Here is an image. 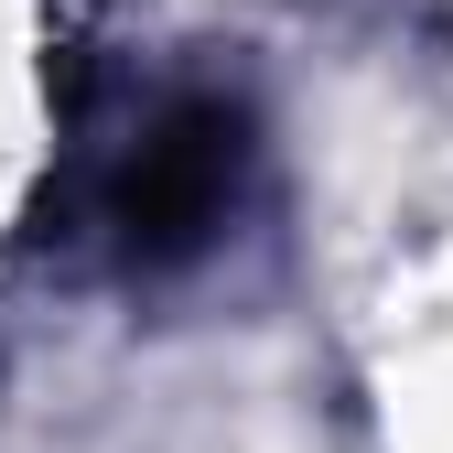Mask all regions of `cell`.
I'll use <instances>...</instances> for the list:
<instances>
[{
	"label": "cell",
	"instance_id": "obj_1",
	"mask_svg": "<svg viewBox=\"0 0 453 453\" xmlns=\"http://www.w3.org/2000/svg\"><path fill=\"white\" fill-rule=\"evenodd\" d=\"M249 108L238 97H173L108 173V238L130 270H184L226 238V216L249 195Z\"/></svg>",
	"mask_w": 453,
	"mask_h": 453
}]
</instances>
